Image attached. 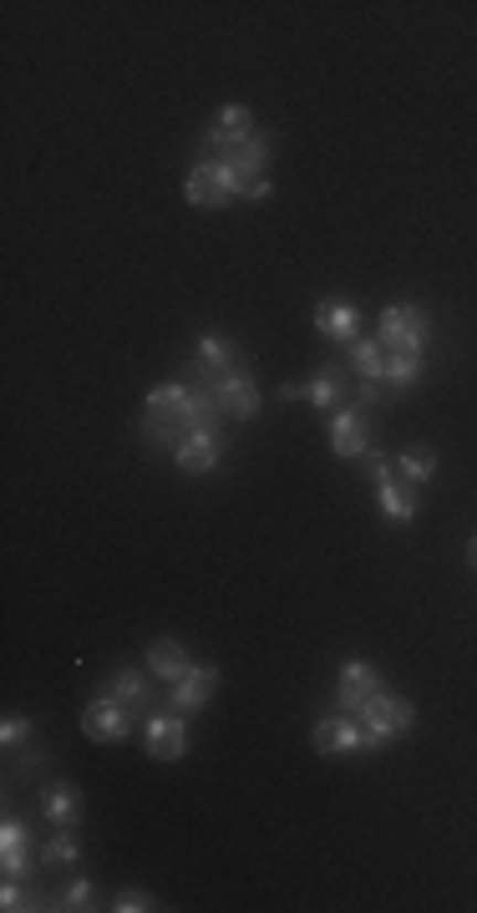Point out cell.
<instances>
[{"label":"cell","mask_w":477,"mask_h":913,"mask_svg":"<svg viewBox=\"0 0 477 913\" xmlns=\"http://www.w3.org/2000/svg\"><path fill=\"white\" fill-rule=\"evenodd\" d=\"M148 670L158 680H173V686H178V680L193 670V660H189V650H183L178 639L163 635V639H152V645H148Z\"/></svg>","instance_id":"18"},{"label":"cell","mask_w":477,"mask_h":913,"mask_svg":"<svg viewBox=\"0 0 477 913\" xmlns=\"http://www.w3.org/2000/svg\"><path fill=\"white\" fill-rule=\"evenodd\" d=\"M183 199H189L193 209H229V203L239 199V178H234V168H229V158H214V152L193 158L189 178H183Z\"/></svg>","instance_id":"1"},{"label":"cell","mask_w":477,"mask_h":913,"mask_svg":"<svg viewBox=\"0 0 477 913\" xmlns=\"http://www.w3.org/2000/svg\"><path fill=\"white\" fill-rule=\"evenodd\" d=\"M0 868H6V878L31 873V827L21 817H6V827H0Z\"/></svg>","instance_id":"12"},{"label":"cell","mask_w":477,"mask_h":913,"mask_svg":"<svg viewBox=\"0 0 477 913\" xmlns=\"http://www.w3.org/2000/svg\"><path fill=\"white\" fill-rule=\"evenodd\" d=\"M31 736V721H25V715H6V726H0V746H21V741Z\"/></svg>","instance_id":"28"},{"label":"cell","mask_w":477,"mask_h":913,"mask_svg":"<svg viewBox=\"0 0 477 913\" xmlns=\"http://www.w3.org/2000/svg\"><path fill=\"white\" fill-rule=\"evenodd\" d=\"M82 731H87L92 741H102V746H117V741L132 736V711L117 701H92L87 711H82Z\"/></svg>","instance_id":"7"},{"label":"cell","mask_w":477,"mask_h":913,"mask_svg":"<svg viewBox=\"0 0 477 913\" xmlns=\"http://www.w3.org/2000/svg\"><path fill=\"white\" fill-rule=\"evenodd\" d=\"M203 386H209V396H214L219 416H229V422H250V416L259 412V386H254L239 365L234 371H224V375H214V381H203Z\"/></svg>","instance_id":"5"},{"label":"cell","mask_w":477,"mask_h":913,"mask_svg":"<svg viewBox=\"0 0 477 913\" xmlns=\"http://www.w3.org/2000/svg\"><path fill=\"white\" fill-rule=\"evenodd\" d=\"M250 138H254V113L229 102L224 113H219V123L203 127V152H234L239 142H250Z\"/></svg>","instance_id":"10"},{"label":"cell","mask_w":477,"mask_h":913,"mask_svg":"<svg viewBox=\"0 0 477 913\" xmlns=\"http://www.w3.org/2000/svg\"><path fill=\"white\" fill-rule=\"evenodd\" d=\"M0 909L6 913H21V909H46L36 893H21L15 889V878H6V889H0Z\"/></svg>","instance_id":"25"},{"label":"cell","mask_w":477,"mask_h":913,"mask_svg":"<svg viewBox=\"0 0 477 913\" xmlns=\"http://www.w3.org/2000/svg\"><path fill=\"white\" fill-rule=\"evenodd\" d=\"M330 452H336L340 463H356V457L371 452V442H365V416L356 412V406H340V412L330 416Z\"/></svg>","instance_id":"11"},{"label":"cell","mask_w":477,"mask_h":913,"mask_svg":"<svg viewBox=\"0 0 477 913\" xmlns=\"http://www.w3.org/2000/svg\"><path fill=\"white\" fill-rule=\"evenodd\" d=\"M300 396L310 401L315 412H340V396H346V375H340V365H320V371L300 386Z\"/></svg>","instance_id":"17"},{"label":"cell","mask_w":477,"mask_h":913,"mask_svg":"<svg viewBox=\"0 0 477 913\" xmlns=\"http://www.w3.org/2000/svg\"><path fill=\"white\" fill-rule=\"evenodd\" d=\"M381 690V676L377 670H371V665L365 660H346L340 665V680H336V705L346 715H361V705L371 701V696H377Z\"/></svg>","instance_id":"9"},{"label":"cell","mask_w":477,"mask_h":913,"mask_svg":"<svg viewBox=\"0 0 477 913\" xmlns=\"http://www.w3.org/2000/svg\"><path fill=\"white\" fill-rule=\"evenodd\" d=\"M412 721H416V705L406 701V696H391L386 686H381L377 696L361 705V726L371 731L381 746H386V741H396V736H406V731H412Z\"/></svg>","instance_id":"4"},{"label":"cell","mask_w":477,"mask_h":913,"mask_svg":"<svg viewBox=\"0 0 477 913\" xmlns=\"http://www.w3.org/2000/svg\"><path fill=\"white\" fill-rule=\"evenodd\" d=\"M76 858H82V848H76L72 832H56V838L41 848V868H72Z\"/></svg>","instance_id":"24"},{"label":"cell","mask_w":477,"mask_h":913,"mask_svg":"<svg viewBox=\"0 0 477 913\" xmlns=\"http://www.w3.org/2000/svg\"><path fill=\"white\" fill-rule=\"evenodd\" d=\"M427 336H432V320L422 305H391L381 310V346L391 355H422L427 351Z\"/></svg>","instance_id":"2"},{"label":"cell","mask_w":477,"mask_h":913,"mask_svg":"<svg viewBox=\"0 0 477 913\" xmlns=\"http://www.w3.org/2000/svg\"><path fill=\"white\" fill-rule=\"evenodd\" d=\"M234 371V346H229L219 330H209V336H199V351H193V375L199 381H214V375Z\"/></svg>","instance_id":"16"},{"label":"cell","mask_w":477,"mask_h":913,"mask_svg":"<svg viewBox=\"0 0 477 913\" xmlns=\"http://www.w3.org/2000/svg\"><path fill=\"white\" fill-rule=\"evenodd\" d=\"M62 909H76V913L92 909V883H87V878H72V883H66V889H62Z\"/></svg>","instance_id":"27"},{"label":"cell","mask_w":477,"mask_h":913,"mask_svg":"<svg viewBox=\"0 0 477 913\" xmlns=\"http://www.w3.org/2000/svg\"><path fill=\"white\" fill-rule=\"evenodd\" d=\"M219 426H193L189 437L178 442L173 447V467L178 473H189V477H203V473H214L219 467Z\"/></svg>","instance_id":"6"},{"label":"cell","mask_w":477,"mask_h":913,"mask_svg":"<svg viewBox=\"0 0 477 913\" xmlns=\"http://www.w3.org/2000/svg\"><path fill=\"white\" fill-rule=\"evenodd\" d=\"M467 563H473V569H477V539L467 543Z\"/></svg>","instance_id":"31"},{"label":"cell","mask_w":477,"mask_h":913,"mask_svg":"<svg viewBox=\"0 0 477 913\" xmlns=\"http://www.w3.org/2000/svg\"><path fill=\"white\" fill-rule=\"evenodd\" d=\"M377 502H381V513H386L391 523H412V518L422 513V502H416V488H412V482H406V488H396V477L377 488Z\"/></svg>","instance_id":"20"},{"label":"cell","mask_w":477,"mask_h":913,"mask_svg":"<svg viewBox=\"0 0 477 913\" xmlns=\"http://www.w3.org/2000/svg\"><path fill=\"white\" fill-rule=\"evenodd\" d=\"M214 686H219V670H214V665H193L189 676L173 686V711H178V715L203 711V705H209V696H214Z\"/></svg>","instance_id":"13"},{"label":"cell","mask_w":477,"mask_h":913,"mask_svg":"<svg viewBox=\"0 0 477 913\" xmlns=\"http://www.w3.org/2000/svg\"><path fill=\"white\" fill-rule=\"evenodd\" d=\"M365 467H371V477H377V488L396 477V457H386V452H365Z\"/></svg>","instance_id":"29"},{"label":"cell","mask_w":477,"mask_h":913,"mask_svg":"<svg viewBox=\"0 0 477 913\" xmlns=\"http://www.w3.org/2000/svg\"><path fill=\"white\" fill-rule=\"evenodd\" d=\"M142 746H148V756H158V762H178L183 751H189V726H183V715L168 711V715H148L142 721Z\"/></svg>","instance_id":"8"},{"label":"cell","mask_w":477,"mask_h":913,"mask_svg":"<svg viewBox=\"0 0 477 913\" xmlns=\"http://www.w3.org/2000/svg\"><path fill=\"white\" fill-rule=\"evenodd\" d=\"M396 473H402L412 488H422V482L437 477V452H432V447H406L402 457H396Z\"/></svg>","instance_id":"22"},{"label":"cell","mask_w":477,"mask_h":913,"mask_svg":"<svg viewBox=\"0 0 477 913\" xmlns=\"http://www.w3.org/2000/svg\"><path fill=\"white\" fill-rule=\"evenodd\" d=\"M416 375H422V355H391L386 351V386H396V391H406V386H416Z\"/></svg>","instance_id":"23"},{"label":"cell","mask_w":477,"mask_h":913,"mask_svg":"<svg viewBox=\"0 0 477 913\" xmlns=\"http://www.w3.org/2000/svg\"><path fill=\"white\" fill-rule=\"evenodd\" d=\"M315 751L320 756H356V751H381V741L361 726V715H326V721H315Z\"/></svg>","instance_id":"3"},{"label":"cell","mask_w":477,"mask_h":913,"mask_svg":"<svg viewBox=\"0 0 477 913\" xmlns=\"http://www.w3.org/2000/svg\"><path fill=\"white\" fill-rule=\"evenodd\" d=\"M315 330L330 340H356V330H361V310L346 300H320L315 305Z\"/></svg>","instance_id":"15"},{"label":"cell","mask_w":477,"mask_h":913,"mask_svg":"<svg viewBox=\"0 0 477 913\" xmlns=\"http://www.w3.org/2000/svg\"><path fill=\"white\" fill-rule=\"evenodd\" d=\"M41 813H46V822L56 827V832H72L76 817H82V792H76L72 782H51L46 797H41Z\"/></svg>","instance_id":"14"},{"label":"cell","mask_w":477,"mask_h":913,"mask_svg":"<svg viewBox=\"0 0 477 913\" xmlns=\"http://www.w3.org/2000/svg\"><path fill=\"white\" fill-rule=\"evenodd\" d=\"M113 909L117 913H142V909H158V899H152V893H142V889H123L113 899Z\"/></svg>","instance_id":"26"},{"label":"cell","mask_w":477,"mask_h":913,"mask_svg":"<svg viewBox=\"0 0 477 913\" xmlns=\"http://www.w3.org/2000/svg\"><path fill=\"white\" fill-rule=\"evenodd\" d=\"M97 696H102V701L127 705V711H142V705H148V680H142L138 670H117V676L107 680Z\"/></svg>","instance_id":"19"},{"label":"cell","mask_w":477,"mask_h":913,"mask_svg":"<svg viewBox=\"0 0 477 913\" xmlns=\"http://www.w3.org/2000/svg\"><path fill=\"white\" fill-rule=\"evenodd\" d=\"M356 401H361V406H377V401H381V381H356Z\"/></svg>","instance_id":"30"},{"label":"cell","mask_w":477,"mask_h":913,"mask_svg":"<svg viewBox=\"0 0 477 913\" xmlns=\"http://www.w3.org/2000/svg\"><path fill=\"white\" fill-rule=\"evenodd\" d=\"M351 371H356V381H381L386 375V346L377 336L351 340Z\"/></svg>","instance_id":"21"}]
</instances>
